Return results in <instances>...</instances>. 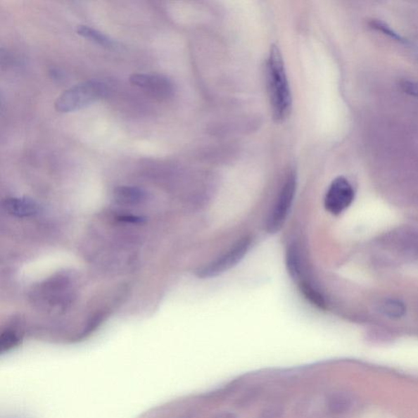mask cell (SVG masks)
I'll return each instance as SVG.
<instances>
[{"label":"cell","mask_w":418,"mask_h":418,"mask_svg":"<svg viewBox=\"0 0 418 418\" xmlns=\"http://www.w3.org/2000/svg\"><path fill=\"white\" fill-rule=\"evenodd\" d=\"M297 181L293 175L288 177L277 198L267 222V230L275 233L281 229L286 219L295 196Z\"/></svg>","instance_id":"obj_4"},{"label":"cell","mask_w":418,"mask_h":418,"mask_svg":"<svg viewBox=\"0 0 418 418\" xmlns=\"http://www.w3.org/2000/svg\"><path fill=\"white\" fill-rule=\"evenodd\" d=\"M106 94V86L98 80H89L71 87L55 101V109L60 113H70L99 101Z\"/></svg>","instance_id":"obj_2"},{"label":"cell","mask_w":418,"mask_h":418,"mask_svg":"<svg viewBox=\"0 0 418 418\" xmlns=\"http://www.w3.org/2000/svg\"><path fill=\"white\" fill-rule=\"evenodd\" d=\"M382 312L391 318L398 319L405 315V307L399 300H389L382 305Z\"/></svg>","instance_id":"obj_13"},{"label":"cell","mask_w":418,"mask_h":418,"mask_svg":"<svg viewBox=\"0 0 418 418\" xmlns=\"http://www.w3.org/2000/svg\"><path fill=\"white\" fill-rule=\"evenodd\" d=\"M371 27L374 28L379 32H381L386 35H388L389 37L397 40L398 42L401 44H404L405 45H409L410 43L407 42V39L403 38L401 35L396 33L393 29H391L389 25H387L385 23L379 21V20H374V21L371 22Z\"/></svg>","instance_id":"obj_14"},{"label":"cell","mask_w":418,"mask_h":418,"mask_svg":"<svg viewBox=\"0 0 418 418\" xmlns=\"http://www.w3.org/2000/svg\"><path fill=\"white\" fill-rule=\"evenodd\" d=\"M213 418H237V417L234 414H232V412H221V414H219Z\"/></svg>","instance_id":"obj_18"},{"label":"cell","mask_w":418,"mask_h":418,"mask_svg":"<svg viewBox=\"0 0 418 418\" xmlns=\"http://www.w3.org/2000/svg\"><path fill=\"white\" fill-rule=\"evenodd\" d=\"M300 292L303 293L305 298H307L310 303L316 305L319 308H325V300L323 296L320 294L318 290H316L312 284H310L305 280L300 282Z\"/></svg>","instance_id":"obj_11"},{"label":"cell","mask_w":418,"mask_h":418,"mask_svg":"<svg viewBox=\"0 0 418 418\" xmlns=\"http://www.w3.org/2000/svg\"><path fill=\"white\" fill-rule=\"evenodd\" d=\"M401 89L405 93L418 98V83L414 81L404 80L400 84Z\"/></svg>","instance_id":"obj_15"},{"label":"cell","mask_w":418,"mask_h":418,"mask_svg":"<svg viewBox=\"0 0 418 418\" xmlns=\"http://www.w3.org/2000/svg\"><path fill=\"white\" fill-rule=\"evenodd\" d=\"M348 405V400L346 398L341 396H336L333 398L330 403V407H332L334 411L340 412L343 411L346 406Z\"/></svg>","instance_id":"obj_16"},{"label":"cell","mask_w":418,"mask_h":418,"mask_svg":"<svg viewBox=\"0 0 418 418\" xmlns=\"http://www.w3.org/2000/svg\"><path fill=\"white\" fill-rule=\"evenodd\" d=\"M286 264L290 277L300 281L304 273V264L302 251L298 244L293 243L289 246L286 255Z\"/></svg>","instance_id":"obj_9"},{"label":"cell","mask_w":418,"mask_h":418,"mask_svg":"<svg viewBox=\"0 0 418 418\" xmlns=\"http://www.w3.org/2000/svg\"><path fill=\"white\" fill-rule=\"evenodd\" d=\"M76 32L87 39L93 42L96 44L103 46L105 48L113 49L115 47L114 40H112L106 34L101 33L99 30L88 27V25H78Z\"/></svg>","instance_id":"obj_10"},{"label":"cell","mask_w":418,"mask_h":418,"mask_svg":"<svg viewBox=\"0 0 418 418\" xmlns=\"http://www.w3.org/2000/svg\"><path fill=\"white\" fill-rule=\"evenodd\" d=\"M267 74L274 119L281 122L287 118L291 110L292 96L282 55L275 45L272 46L269 55Z\"/></svg>","instance_id":"obj_1"},{"label":"cell","mask_w":418,"mask_h":418,"mask_svg":"<svg viewBox=\"0 0 418 418\" xmlns=\"http://www.w3.org/2000/svg\"><path fill=\"white\" fill-rule=\"evenodd\" d=\"M280 412H281V411H280L278 407H273L272 409L264 412L262 418H278Z\"/></svg>","instance_id":"obj_17"},{"label":"cell","mask_w":418,"mask_h":418,"mask_svg":"<svg viewBox=\"0 0 418 418\" xmlns=\"http://www.w3.org/2000/svg\"><path fill=\"white\" fill-rule=\"evenodd\" d=\"M21 340V336L16 331H4L0 338V353H8L10 350L16 348Z\"/></svg>","instance_id":"obj_12"},{"label":"cell","mask_w":418,"mask_h":418,"mask_svg":"<svg viewBox=\"0 0 418 418\" xmlns=\"http://www.w3.org/2000/svg\"><path fill=\"white\" fill-rule=\"evenodd\" d=\"M146 196V193L141 189L134 186L117 187L114 192L115 202L127 206L139 205Z\"/></svg>","instance_id":"obj_8"},{"label":"cell","mask_w":418,"mask_h":418,"mask_svg":"<svg viewBox=\"0 0 418 418\" xmlns=\"http://www.w3.org/2000/svg\"><path fill=\"white\" fill-rule=\"evenodd\" d=\"M4 208L16 217H30L37 215L39 208L37 203L25 198H8L4 202Z\"/></svg>","instance_id":"obj_7"},{"label":"cell","mask_w":418,"mask_h":418,"mask_svg":"<svg viewBox=\"0 0 418 418\" xmlns=\"http://www.w3.org/2000/svg\"><path fill=\"white\" fill-rule=\"evenodd\" d=\"M129 82L156 98H165L170 95L172 90L170 81L158 75L134 74L130 76Z\"/></svg>","instance_id":"obj_6"},{"label":"cell","mask_w":418,"mask_h":418,"mask_svg":"<svg viewBox=\"0 0 418 418\" xmlns=\"http://www.w3.org/2000/svg\"><path fill=\"white\" fill-rule=\"evenodd\" d=\"M353 186L344 177H338L331 183L324 197L326 210L338 216L348 208L354 201Z\"/></svg>","instance_id":"obj_5"},{"label":"cell","mask_w":418,"mask_h":418,"mask_svg":"<svg viewBox=\"0 0 418 418\" xmlns=\"http://www.w3.org/2000/svg\"><path fill=\"white\" fill-rule=\"evenodd\" d=\"M251 246V239L248 236L242 238L227 253L209 263L208 266L201 268L198 272V277L203 279L215 277L227 272L241 261Z\"/></svg>","instance_id":"obj_3"}]
</instances>
